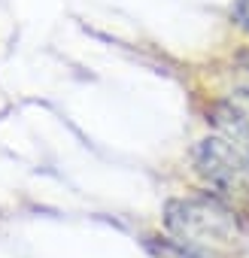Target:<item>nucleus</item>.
<instances>
[{
    "mask_svg": "<svg viewBox=\"0 0 249 258\" xmlns=\"http://www.w3.org/2000/svg\"><path fill=\"white\" fill-rule=\"evenodd\" d=\"M164 225L173 240H182L189 246H201L210 252H219L234 246L240 240L237 216L228 204L219 198H176L164 210Z\"/></svg>",
    "mask_w": 249,
    "mask_h": 258,
    "instance_id": "1",
    "label": "nucleus"
},
{
    "mask_svg": "<svg viewBox=\"0 0 249 258\" xmlns=\"http://www.w3.org/2000/svg\"><path fill=\"white\" fill-rule=\"evenodd\" d=\"M198 173L222 195H249V155L228 137L216 134L195 149Z\"/></svg>",
    "mask_w": 249,
    "mask_h": 258,
    "instance_id": "2",
    "label": "nucleus"
},
{
    "mask_svg": "<svg viewBox=\"0 0 249 258\" xmlns=\"http://www.w3.org/2000/svg\"><path fill=\"white\" fill-rule=\"evenodd\" d=\"M152 249L158 252V258H222L219 252H210V249H201V246H189L182 240H161V243H152Z\"/></svg>",
    "mask_w": 249,
    "mask_h": 258,
    "instance_id": "3",
    "label": "nucleus"
},
{
    "mask_svg": "<svg viewBox=\"0 0 249 258\" xmlns=\"http://www.w3.org/2000/svg\"><path fill=\"white\" fill-rule=\"evenodd\" d=\"M234 22L249 34V0H237L234 4Z\"/></svg>",
    "mask_w": 249,
    "mask_h": 258,
    "instance_id": "4",
    "label": "nucleus"
}]
</instances>
